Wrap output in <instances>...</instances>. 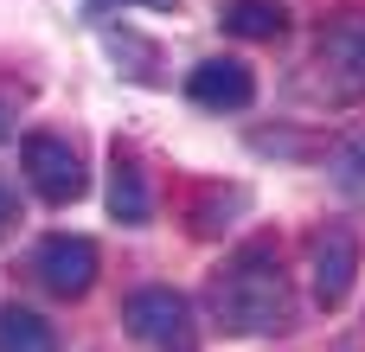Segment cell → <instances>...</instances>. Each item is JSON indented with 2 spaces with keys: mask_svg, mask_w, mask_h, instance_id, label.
Wrapping results in <instances>:
<instances>
[{
  "mask_svg": "<svg viewBox=\"0 0 365 352\" xmlns=\"http://www.w3.org/2000/svg\"><path fill=\"white\" fill-rule=\"evenodd\" d=\"M212 314L237 340H263V333L295 327V295H289V276H282V250L269 237L237 244L212 269Z\"/></svg>",
  "mask_w": 365,
  "mask_h": 352,
  "instance_id": "obj_1",
  "label": "cell"
},
{
  "mask_svg": "<svg viewBox=\"0 0 365 352\" xmlns=\"http://www.w3.org/2000/svg\"><path fill=\"white\" fill-rule=\"evenodd\" d=\"M122 327L141 340L148 352H199V314L180 289L167 282H148V289H128L122 295Z\"/></svg>",
  "mask_w": 365,
  "mask_h": 352,
  "instance_id": "obj_2",
  "label": "cell"
},
{
  "mask_svg": "<svg viewBox=\"0 0 365 352\" xmlns=\"http://www.w3.org/2000/svg\"><path fill=\"white\" fill-rule=\"evenodd\" d=\"M359 269H365V244L353 224H321L308 237V295H314V308H327V314L346 308Z\"/></svg>",
  "mask_w": 365,
  "mask_h": 352,
  "instance_id": "obj_3",
  "label": "cell"
},
{
  "mask_svg": "<svg viewBox=\"0 0 365 352\" xmlns=\"http://www.w3.org/2000/svg\"><path fill=\"white\" fill-rule=\"evenodd\" d=\"M19 173H26V186H32L45 205H77V199L90 192L83 154H77L64 135H26V141H19Z\"/></svg>",
  "mask_w": 365,
  "mask_h": 352,
  "instance_id": "obj_4",
  "label": "cell"
},
{
  "mask_svg": "<svg viewBox=\"0 0 365 352\" xmlns=\"http://www.w3.org/2000/svg\"><path fill=\"white\" fill-rule=\"evenodd\" d=\"M32 276H38V289H45V295L77 301V295H90V289H96V244H90V237L58 231V237H45V244L32 250Z\"/></svg>",
  "mask_w": 365,
  "mask_h": 352,
  "instance_id": "obj_5",
  "label": "cell"
},
{
  "mask_svg": "<svg viewBox=\"0 0 365 352\" xmlns=\"http://www.w3.org/2000/svg\"><path fill=\"white\" fill-rule=\"evenodd\" d=\"M186 96L212 115H237V109L257 103V71L244 58H205V64L186 71Z\"/></svg>",
  "mask_w": 365,
  "mask_h": 352,
  "instance_id": "obj_6",
  "label": "cell"
},
{
  "mask_svg": "<svg viewBox=\"0 0 365 352\" xmlns=\"http://www.w3.org/2000/svg\"><path fill=\"white\" fill-rule=\"evenodd\" d=\"M321 71L353 96L365 90V13H340L321 26Z\"/></svg>",
  "mask_w": 365,
  "mask_h": 352,
  "instance_id": "obj_7",
  "label": "cell"
},
{
  "mask_svg": "<svg viewBox=\"0 0 365 352\" xmlns=\"http://www.w3.org/2000/svg\"><path fill=\"white\" fill-rule=\"evenodd\" d=\"M109 218L115 224H148L154 218V186H148V167L135 147H109Z\"/></svg>",
  "mask_w": 365,
  "mask_h": 352,
  "instance_id": "obj_8",
  "label": "cell"
},
{
  "mask_svg": "<svg viewBox=\"0 0 365 352\" xmlns=\"http://www.w3.org/2000/svg\"><path fill=\"white\" fill-rule=\"evenodd\" d=\"M282 26H289L282 0H225V32L231 38L263 45V38H282Z\"/></svg>",
  "mask_w": 365,
  "mask_h": 352,
  "instance_id": "obj_9",
  "label": "cell"
},
{
  "mask_svg": "<svg viewBox=\"0 0 365 352\" xmlns=\"http://www.w3.org/2000/svg\"><path fill=\"white\" fill-rule=\"evenodd\" d=\"M51 346H58V333H51L45 314H32L19 301H0V352H51Z\"/></svg>",
  "mask_w": 365,
  "mask_h": 352,
  "instance_id": "obj_10",
  "label": "cell"
},
{
  "mask_svg": "<svg viewBox=\"0 0 365 352\" xmlns=\"http://www.w3.org/2000/svg\"><path fill=\"white\" fill-rule=\"evenodd\" d=\"M244 205H250L244 186H212V192H199V205H192V231H225V218H237Z\"/></svg>",
  "mask_w": 365,
  "mask_h": 352,
  "instance_id": "obj_11",
  "label": "cell"
},
{
  "mask_svg": "<svg viewBox=\"0 0 365 352\" xmlns=\"http://www.w3.org/2000/svg\"><path fill=\"white\" fill-rule=\"evenodd\" d=\"M327 173H334V186H340L346 199H365V135H353V141H340V147H334Z\"/></svg>",
  "mask_w": 365,
  "mask_h": 352,
  "instance_id": "obj_12",
  "label": "cell"
},
{
  "mask_svg": "<svg viewBox=\"0 0 365 352\" xmlns=\"http://www.w3.org/2000/svg\"><path fill=\"white\" fill-rule=\"evenodd\" d=\"M103 45H109L115 58H135V64H141L135 77H154V71H160V51H154L141 32H128V26H109V32H103Z\"/></svg>",
  "mask_w": 365,
  "mask_h": 352,
  "instance_id": "obj_13",
  "label": "cell"
},
{
  "mask_svg": "<svg viewBox=\"0 0 365 352\" xmlns=\"http://www.w3.org/2000/svg\"><path fill=\"white\" fill-rule=\"evenodd\" d=\"M13 212H19V192H13V186H6V180H0V231H6V224H13Z\"/></svg>",
  "mask_w": 365,
  "mask_h": 352,
  "instance_id": "obj_14",
  "label": "cell"
},
{
  "mask_svg": "<svg viewBox=\"0 0 365 352\" xmlns=\"http://www.w3.org/2000/svg\"><path fill=\"white\" fill-rule=\"evenodd\" d=\"M96 6H154V13H173L180 0H96Z\"/></svg>",
  "mask_w": 365,
  "mask_h": 352,
  "instance_id": "obj_15",
  "label": "cell"
},
{
  "mask_svg": "<svg viewBox=\"0 0 365 352\" xmlns=\"http://www.w3.org/2000/svg\"><path fill=\"white\" fill-rule=\"evenodd\" d=\"M6 135H13V109L0 103V141H6Z\"/></svg>",
  "mask_w": 365,
  "mask_h": 352,
  "instance_id": "obj_16",
  "label": "cell"
}]
</instances>
